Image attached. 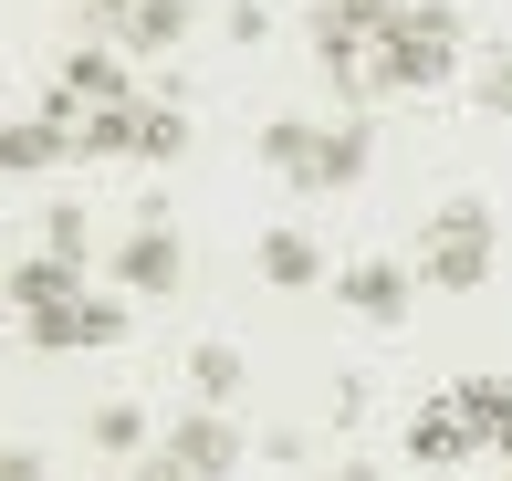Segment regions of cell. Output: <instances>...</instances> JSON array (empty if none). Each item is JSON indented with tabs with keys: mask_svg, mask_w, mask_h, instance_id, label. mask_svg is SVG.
<instances>
[{
	"mask_svg": "<svg viewBox=\"0 0 512 481\" xmlns=\"http://www.w3.org/2000/svg\"><path fill=\"white\" fill-rule=\"evenodd\" d=\"M450 398L471 408V429H481V450H502V471H512V377H460Z\"/></svg>",
	"mask_w": 512,
	"mask_h": 481,
	"instance_id": "7c38bea8",
	"label": "cell"
},
{
	"mask_svg": "<svg viewBox=\"0 0 512 481\" xmlns=\"http://www.w3.org/2000/svg\"><path fill=\"white\" fill-rule=\"evenodd\" d=\"M262 168L293 178V189H314V168H324V126H314V116H272V126H262Z\"/></svg>",
	"mask_w": 512,
	"mask_h": 481,
	"instance_id": "30bf717a",
	"label": "cell"
},
{
	"mask_svg": "<svg viewBox=\"0 0 512 481\" xmlns=\"http://www.w3.org/2000/svg\"><path fill=\"white\" fill-rule=\"evenodd\" d=\"M95 105H136L126 63L115 53H63L53 63V116H95Z\"/></svg>",
	"mask_w": 512,
	"mask_h": 481,
	"instance_id": "ba28073f",
	"label": "cell"
},
{
	"mask_svg": "<svg viewBox=\"0 0 512 481\" xmlns=\"http://www.w3.org/2000/svg\"><path fill=\"white\" fill-rule=\"evenodd\" d=\"M262 283H283V293L324 283V251H314V231H304V220H283V231H262Z\"/></svg>",
	"mask_w": 512,
	"mask_h": 481,
	"instance_id": "8fae6325",
	"label": "cell"
},
{
	"mask_svg": "<svg viewBox=\"0 0 512 481\" xmlns=\"http://www.w3.org/2000/svg\"><path fill=\"white\" fill-rule=\"evenodd\" d=\"M481 105H492V116H512V53L492 63V74H481Z\"/></svg>",
	"mask_w": 512,
	"mask_h": 481,
	"instance_id": "44dd1931",
	"label": "cell"
},
{
	"mask_svg": "<svg viewBox=\"0 0 512 481\" xmlns=\"http://www.w3.org/2000/svg\"><path fill=\"white\" fill-rule=\"evenodd\" d=\"M126 481H189V471H178V461H168V450H147V461H136Z\"/></svg>",
	"mask_w": 512,
	"mask_h": 481,
	"instance_id": "cb8c5ba5",
	"label": "cell"
},
{
	"mask_svg": "<svg viewBox=\"0 0 512 481\" xmlns=\"http://www.w3.org/2000/svg\"><path fill=\"white\" fill-rule=\"evenodd\" d=\"M471 450H481V429H471V408H460V398H429V408L408 419V461H429V471H460Z\"/></svg>",
	"mask_w": 512,
	"mask_h": 481,
	"instance_id": "9c48e42d",
	"label": "cell"
},
{
	"mask_svg": "<svg viewBox=\"0 0 512 481\" xmlns=\"http://www.w3.org/2000/svg\"><path fill=\"white\" fill-rule=\"evenodd\" d=\"M178 147H189V116H178V105H136V157H147V168H168Z\"/></svg>",
	"mask_w": 512,
	"mask_h": 481,
	"instance_id": "d6986e66",
	"label": "cell"
},
{
	"mask_svg": "<svg viewBox=\"0 0 512 481\" xmlns=\"http://www.w3.org/2000/svg\"><path fill=\"white\" fill-rule=\"evenodd\" d=\"M366 11H418V0H366Z\"/></svg>",
	"mask_w": 512,
	"mask_h": 481,
	"instance_id": "484cf974",
	"label": "cell"
},
{
	"mask_svg": "<svg viewBox=\"0 0 512 481\" xmlns=\"http://www.w3.org/2000/svg\"><path fill=\"white\" fill-rule=\"evenodd\" d=\"M157 450H168L189 481H230L251 440H241V419H230V408H189V419H168V440H157Z\"/></svg>",
	"mask_w": 512,
	"mask_h": 481,
	"instance_id": "5b68a950",
	"label": "cell"
},
{
	"mask_svg": "<svg viewBox=\"0 0 512 481\" xmlns=\"http://www.w3.org/2000/svg\"><path fill=\"white\" fill-rule=\"evenodd\" d=\"M189 387H199V408H230V398L251 387L241 346H220V335H199V346H189Z\"/></svg>",
	"mask_w": 512,
	"mask_h": 481,
	"instance_id": "5bb4252c",
	"label": "cell"
},
{
	"mask_svg": "<svg viewBox=\"0 0 512 481\" xmlns=\"http://www.w3.org/2000/svg\"><path fill=\"white\" fill-rule=\"evenodd\" d=\"M136 11H147V0H84V21H115V32H126Z\"/></svg>",
	"mask_w": 512,
	"mask_h": 481,
	"instance_id": "603a6c76",
	"label": "cell"
},
{
	"mask_svg": "<svg viewBox=\"0 0 512 481\" xmlns=\"http://www.w3.org/2000/svg\"><path fill=\"white\" fill-rule=\"evenodd\" d=\"M178 272H189V251H178V231H168L157 210L136 220L126 241H115V293H126V304H168Z\"/></svg>",
	"mask_w": 512,
	"mask_h": 481,
	"instance_id": "277c9868",
	"label": "cell"
},
{
	"mask_svg": "<svg viewBox=\"0 0 512 481\" xmlns=\"http://www.w3.org/2000/svg\"><path fill=\"white\" fill-rule=\"evenodd\" d=\"M63 147H74V126H63L53 105H42V116H21V126H11V147H0V157H11V178H42Z\"/></svg>",
	"mask_w": 512,
	"mask_h": 481,
	"instance_id": "9a60e30c",
	"label": "cell"
},
{
	"mask_svg": "<svg viewBox=\"0 0 512 481\" xmlns=\"http://www.w3.org/2000/svg\"><path fill=\"white\" fill-rule=\"evenodd\" d=\"M189 0H147V11L126 21V32H115V53H178V42H189Z\"/></svg>",
	"mask_w": 512,
	"mask_h": 481,
	"instance_id": "2e32d148",
	"label": "cell"
},
{
	"mask_svg": "<svg viewBox=\"0 0 512 481\" xmlns=\"http://www.w3.org/2000/svg\"><path fill=\"white\" fill-rule=\"evenodd\" d=\"M84 440H95L105 461H147V408H136V398H105L95 419H84Z\"/></svg>",
	"mask_w": 512,
	"mask_h": 481,
	"instance_id": "e0dca14e",
	"label": "cell"
},
{
	"mask_svg": "<svg viewBox=\"0 0 512 481\" xmlns=\"http://www.w3.org/2000/svg\"><path fill=\"white\" fill-rule=\"evenodd\" d=\"M492 210L481 199H450V210H429V231H418V283L429 293H481L492 283Z\"/></svg>",
	"mask_w": 512,
	"mask_h": 481,
	"instance_id": "7a4b0ae2",
	"label": "cell"
},
{
	"mask_svg": "<svg viewBox=\"0 0 512 481\" xmlns=\"http://www.w3.org/2000/svg\"><path fill=\"white\" fill-rule=\"evenodd\" d=\"M74 293H84V272H74V262H53V251L11 262V304H21V314H53V304H74Z\"/></svg>",
	"mask_w": 512,
	"mask_h": 481,
	"instance_id": "4fadbf2b",
	"label": "cell"
},
{
	"mask_svg": "<svg viewBox=\"0 0 512 481\" xmlns=\"http://www.w3.org/2000/svg\"><path fill=\"white\" fill-rule=\"evenodd\" d=\"M42 251H53V262H95V231H84V210H42Z\"/></svg>",
	"mask_w": 512,
	"mask_h": 481,
	"instance_id": "ffe728a7",
	"label": "cell"
},
{
	"mask_svg": "<svg viewBox=\"0 0 512 481\" xmlns=\"http://www.w3.org/2000/svg\"><path fill=\"white\" fill-rule=\"evenodd\" d=\"M126 325H136V304H95V293H74V304H53V314H21V335H32L42 356H74V346H115Z\"/></svg>",
	"mask_w": 512,
	"mask_h": 481,
	"instance_id": "52a82bcc",
	"label": "cell"
},
{
	"mask_svg": "<svg viewBox=\"0 0 512 481\" xmlns=\"http://www.w3.org/2000/svg\"><path fill=\"white\" fill-rule=\"evenodd\" d=\"M0 481H53V461H42V450H11V461H0Z\"/></svg>",
	"mask_w": 512,
	"mask_h": 481,
	"instance_id": "7402d4cb",
	"label": "cell"
},
{
	"mask_svg": "<svg viewBox=\"0 0 512 481\" xmlns=\"http://www.w3.org/2000/svg\"><path fill=\"white\" fill-rule=\"evenodd\" d=\"M324 481H387L377 461H335V471H324Z\"/></svg>",
	"mask_w": 512,
	"mask_h": 481,
	"instance_id": "d4e9b609",
	"label": "cell"
},
{
	"mask_svg": "<svg viewBox=\"0 0 512 481\" xmlns=\"http://www.w3.org/2000/svg\"><path fill=\"white\" fill-rule=\"evenodd\" d=\"M408 293H418V262H387V251H366V262L335 272V304L356 314V325H408Z\"/></svg>",
	"mask_w": 512,
	"mask_h": 481,
	"instance_id": "8992f818",
	"label": "cell"
},
{
	"mask_svg": "<svg viewBox=\"0 0 512 481\" xmlns=\"http://www.w3.org/2000/svg\"><path fill=\"white\" fill-rule=\"evenodd\" d=\"M377 32H387V11H366V0H314V21H304V42H314V63L345 84V95H366V63H377Z\"/></svg>",
	"mask_w": 512,
	"mask_h": 481,
	"instance_id": "3957f363",
	"label": "cell"
},
{
	"mask_svg": "<svg viewBox=\"0 0 512 481\" xmlns=\"http://www.w3.org/2000/svg\"><path fill=\"white\" fill-rule=\"evenodd\" d=\"M366 157H377V147H366V126H356V116H345V126H324V168H314V189H356V178H366Z\"/></svg>",
	"mask_w": 512,
	"mask_h": 481,
	"instance_id": "ac0fdd59",
	"label": "cell"
},
{
	"mask_svg": "<svg viewBox=\"0 0 512 481\" xmlns=\"http://www.w3.org/2000/svg\"><path fill=\"white\" fill-rule=\"evenodd\" d=\"M450 63H460V21H450V0L387 11L377 63H366V95H429V84H450Z\"/></svg>",
	"mask_w": 512,
	"mask_h": 481,
	"instance_id": "6da1fadb",
	"label": "cell"
}]
</instances>
